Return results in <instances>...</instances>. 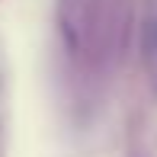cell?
<instances>
[{
    "label": "cell",
    "mask_w": 157,
    "mask_h": 157,
    "mask_svg": "<svg viewBox=\"0 0 157 157\" xmlns=\"http://www.w3.org/2000/svg\"><path fill=\"white\" fill-rule=\"evenodd\" d=\"M144 45H147V52L157 55V16L147 23V32H144Z\"/></svg>",
    "instance_id": "cell-1"
}]
</instances>
